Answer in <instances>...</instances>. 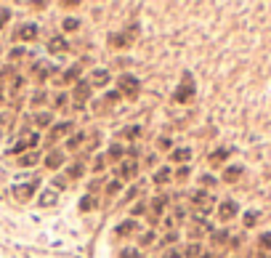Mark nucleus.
Here are the masks:
<instances>
[{
	"label": "nucleus",
	"instance_id": "1",
	"mask_svg": "<svg viewBox=\"0 0 271 258\" xmlns=\"http://www.w3.org/2000/svg\"><path fill=\"white\" fill-rule=\"evenodd\" d=\"M117 86H120V93H122V96H128V99H136V96H138V91H141V83H138V77H136V75L117 77Z\"/></svg>",
	"mask_w": 271,
	"mask_h": 258
},
{
	"label": "nucleus",
	"instance_id": "2",
	"mask_svg": "<svg viewBox=\"0 0 271 258\" xmlns=\"http://www.w3.org/2000/svg\"><path fill=\"white\" fill-rule=\"evenodd\" d=\"M191 96H194V80H191V75H184V80H181L178 91L173 93V99H176L178 104H184V102H189Z\"/></svg>",
	"mask_w": 271,
	"mask_h": 258
},
{
	"label": "nucleus",
	"instance_id": "3",
	"mask_svg": "<svg viewBox=\"0 0 271 258\" xmlns=\"http://www.w3.org/2000/svg\"><path fill=\"white\" fill-rule=\"evenodd\" d=\"M37 35H40V27H37V24H19V27H16V32H14V40L30 43V40H35Z\"/></svg>",
	"mask_w": 271,
	"mask_h": 258
},
{
	"label": "nucleus",
	"instance_id": "4",
	"mask_svg": "<svg viewBox=\"0 0 271 258\" xmlns=\"http://www.w3.org/2000/svg\"><path fill=\"white\" fill-rule=\"evenodd\" d=\"M37 184L40 181H27V184H21V187H14V197L19 200V203H27V200L37 192Z\"/></svg>",
	"mask_w": 271,
	"mask_h": 258
},
{
	"label": "nucleus",
	"instance_id": "5",
	"mask_svg": "<svg viewBox=\"0 0 271 258\" xmlns=\"http://www.w3.org/2000/svg\"><path fill=\"white\" fill-rule=\"evenodd\" d=\"M72 128H75V125H72L69 120H64V122H56V125H53V131L48 133V144H56L61 136H69V133H72Z\"/></svg>",
	"mask_w": 271,
	"mask_h": 258
},
{
	"label": "nucleus",
	"instance_id": "6",
	"mask_svg": "<svg viewBox=\"0 0 271 258\" xmlns=\"http://www.w3.org/2000/svg\"><path fill=\"white\" fill-rule=\"evenodd\" d=\"M90 91H93V88H90V83L88 80H77V86H75V93H72V99H77V102H88V96H90Z\"/></svg>",
	"mask_w": 271,
	"mask_h": 258
},
{
	"label": "nucleus",
	"instance_id": "7",
	"mask_svg": "<svg viewBox=\"0 0 271 258\" xmlns=\"http://www.w3.org/2000/svg\"><path fill=\"white\" fill-rule=\"evenodd\" d=\"M61 162H64V152H61V149H53V152L45 157V168H48V171H59Z\"/></svg>",
	"mask_w": 271,
	"mask_h": 258
},
{
	"label": "nucleus",
	"instance_id": "8",
	"mask_svg": "<svg viewBox=\"0 0 271 258\" xmlns=\"http://www.w3.org/2000/svg\"><path fill=\"white\" fill-rule=\"evenodd\" d=\"M80 72H83V64H72L69 67V69H67L64 72V75H61V86H69V83H77V75H80Z\"/></svg>",
	"mask_w": 271,
	"mask_h": 258
},
{
	"label": "nucleus",
	"instance_id": "9",
	"mask_svg": "<svg viewBox=\"0 0 271 258\" xmlns=\"http://www.w3.org/2000/svg\"><path fill=\"white\" fill-rule=\"evenodd\" d=\"M90 88H101V86H106V83H109V72L106 69H96L93 75H90Z\"/></svg>",
	"mask_w": 271,
	"mask_h": 258
},
{
	"label": "nucleus",
	"instance_id": "10",
	"mask_svg": "<svg viewBox=\"0 0 271 258\" xmlns=\"http://www.w3.org/2000/svg\"><path fill=\"white\" fill-rule=\"evenodd\" d=\"M117 173H120L122 178H133L136 173H138V165H136L133 160H122V165L117 168Z\"/></svg>",
	"mask_w": 271,
	"mask_h": 258
},
{
	"label": "nucleus",
	"instance_id": "11",
	"mask_svg": "<svg viewBox=\"0 0 271 258\" xmlns=\"http://www.w3.org/2000/svg\"><path fill=\"white\" fill-rule=\"evenodd\" d=\"M48 51L51 53H59V51H67V40H64V35H53L48 40Z\"/></svg>",
	"mask_w": 271,
	"mask_h": 258
},
{
	"label": "nucleus",
	"instance_id": "12",
	"mask_svg": "<svg viewBox=\"0 0 271 258\" xmlns=\"http://www.w3.org/2000/svg\"><path fill=\"white\" fill-rule=\"evenodd\" d=\"M56 200H59V194H56V192H51V189H43L40 197H37V203H40V207H51V205H56Z\"/></svg>",
	"mask_w": 271,
	"mask_h": 258
},
{
	"label": "nucleus",
	"instance_id": "13",
	"mask_svg": "<svg viewBox=\"0 0 271 258\" xmlns=\"http://www.w3.org/2000/svg\"><path fill=\"white\" fill-rule=\"evenodd\" d=\"M218 216H221V221H229V218L237 216V205L234 203H221V207H218Z\"/></svg>",
	"mask_w": 271,
	"mask_h": 258
},
{
	"label": "nucleus",
	"instance_id": "14",
	"mask_svg": "<svg viewBox=\"0 0 271 258\" xmlns=\"http://www.w3.org/2000/svg\"><path fill=\"white\" fill-rule=\"evenodd\" d=\"M191 160V149H173L170 152V162H186Z\"/></svg>",
	"mask_w": 271,
	"mask_h": 258
},
{
	"label": "nucleus",
	"instance_id": "15",
	"mask_svg": "<svg viewBox=\"0 0 271 258\" xmlns=\"http://www.w3.org/2000/svg\"><path fill=\"white\" fill-rule=\"evenodd\" d=\"M173 178V171H170V165L168 168H162V171H157L154 173V184H168Z\"/></svg>",
	"mask_w": 271,
	"mask_h": 258
},
{
	"label": "nucleus",
	"instance_id": "16",
	"mask_svg": "<svg viewBox=\"0 0 271 258\" xmlns=\"http://www.w3.org/2000/svg\"><path fill=\"white\" fill-rule=\"evenodd\" d=\"M136 226H138V224H136L133 218H131V221H122L120 226H117V234H120V237H125V234H133Z\"/></svg>",
	"mask_w": 271,
	"mask_h": 258
},
{
	"label": "nucleus",
	"instance_id": "17",
	"mask_svg": "<svg viewBox=\"0 0 271 258\" xmlns=\"http://www.w3.org/2000/svg\"><path fill=\"white\" fill-rule=\"evenodd\" d=\"M109 43H112V46H115V48H122V46H131V43H133V35H125V32H122V35H120V37H109Z\"/></svg>",
	"mask_w": 271,
	"mask_h": 258
},
{
	"label": "nucleus",
	"instance_id": "18",
	"mask_svg": "<svg viewBox=\"0 0 271 258\" xmlns=\"http://www.w3.org/2000/svg\"><path fill=\"white\" fill-rule=\"evenodd\" d=\"M80 210H83V213L96 210V197H93V194H85V197L80 200Z\"/></svg>",
	"mask_w": 271,
	"mask_h": 258
},
{
	"label": "nucleus",
	"instance_id": "19",
	"mask_svg": "<svg viewBox=\"0 0 271 258\" xmlns=\"http://www.w3.org/2000/svg\"><path fill=\"white\" fill-rule=\"evenodd\" d=\"M51 120H53V117H51V112H37V115H35V125L37 128H48Z\"/></svg>",
	"mask_w": 271,
	"mask_h": 258
},
{
	"label": "nucleus",
	"instance_id": "20",
	"mask_svg": "<svg viewBox=\"0 0 271 258\" xmlns=\"http://www.w3.org/2000/svg\"><path fill=\"white\" fill-rule=\"evenodd\" d=\"M83 173H85V162H77V165H72L69 171L64 173V176H67V178H80Z\"/></svg>",
	"mask_w": 271,
	"mask_h": 258
},
{
	"label": "nucleus",
	"instance_id": "21",
	"mask_svg": "<svg viewBox=\"0 0 271 258\" xmlns=\"http://www.w3.org/2000/svg\"><path fill=\"white\" fill-rule=\"evenodd\" d=\"M165 203H168L165 194H162V197H157V200H152V213H154V216H160V213L165 210Z\"/></svg>",
	"mask_w": 271,
	"mask_h": 258
},
{
	"label": "nucleus",
	"instance_id": "22",
	"mask_svg": "<svg viewBox=\"0 0 271 258\" xmlns=\"http://www.w3.org/2000/svg\"><path fill=\"white\" fill-rule=\"evenodd\" d=\"M35 162H37V155H21L19 157V165L21 168H32Z\"/></svg>",
	"mask_w": 271,
	"mask_h": 258
},
{
	"label": "nucleus",
	"instance_id": "23",
	"mask_svg": "<svg viewBox=\"0 0 271 258\" xmlns=\"http://www.w3.org/2000/svg\"><path fill=\"white\" fill-rule=\"evenodd\" d=\"M32 72H35V77H37V80H45V75H48V64H40V61H37V64H35V69H32Z\"/></svg>",
	"mask_w": 271,
	"mask_h": 258
},
{
	"label": "nucleus",
	"instance_id": "24",
	"mask_svg": "<svg viewBox=\"0 0 271 258\" xmlns=\"http://www.w3.org/2000/svg\"><path fill=\"white\" fill-rule=\"evenodd\" d=\"M120 189H122V181H109V187H106L104 192H106V197H115Z\"/></svg>",
	"mask_w": 271,
	"mask_h": 258
},
{
	"label": "nucleus",
	"instance_id": "25",
	"mask_svg": "<svg viewBox=\"0 0 271 258\" xmlns=\"http://www.w3.org/2000/svg\"><path fill=\"white\" fill-rule=\"evenodd\" d=\"M83 141H85V133H77V136H72V138H69V144H67V149H77Z\"/></svg>",
	"mask_w": 271,
	"mask_h": 258
},
{
	"label": "nucleus",
	"instance_id": "26",
	"mask_svg": "<svg viewBox=\"0 0 271 258\" xmlns=\"http://www.w3.org/2000/svg\"><path fill=\"white\" fill-rule=\"evenodd\" d=\"M239 173H242V168H229V171L223 173V178L226 181H234V178H239Z\"/></svg>",
	"mask_w": 271,
	"mask_h": 258
},
{
	"label": "nucleus",
	"instance_id": "27",
	"mask_svg": "<svg viewBox=\"0 0 271 258\" xmlns=\"http://www.w3.org/2000/svg\"><path fill=\"white\" fill-rule=\"evenodd\" d=\"M45 102V91H35V93H32V104H35V106H40Z\"/></svg>",
	"mask_w": 271,
	"mask_h": 258
},
{
	"label": "nucleus",
	"instance_id": "28",
	"mask_svg": "<svg viewBox=\"0 0 271 258\" xmlns=\"http://www.w3.org/2000/svg\"><path fill=\"white\" fill-rule=\"evenodd\" d=\"M8 19H11V11L8 8H0V27L8 24Z\"/></svg>",
	"mask_w": 271,
	"mask_h": 258
},
{
	"label": "nucleus",
	"instance_id": "29",
	"mask_svg": "<svg viewBox=\"0 0 271 258\" xmlns=\"http://www.w3.org/2000/svg\"><path fill=\"white\" fill-rule=\"evenodd\" d=\"M226 157V152L221 149V152H216V155H210V165H221V160Z\"/></svg>",
	"mask_w": 271,
	"mask_h": 258
},
{
	"label": "nucleus",
	"instance_id": "30",
	"mask_svg": "<svg viewBox=\"0 0 271 258\" xmlns=\"http://www.w3.org/2000/svg\"><path fill=\"white\" fill-rule=\"evenodd\" d=\"M120 258H138V250H136V248H128V250H120Z\"/></svg>",
	"mask_w": 271,
	"mask_h": 258
},
{
	"label": "nucleus",
	"instance_id": "31",
	"mask_svg": "<svg viewBox=\"0 0 271 258\" xmlns=\"http://www.w3.org/2000/svg\"><path fill=\"white\" fill-rule=\"evenodd\" d=\"M117 157H122V147H112V149H109V157H106V160H117Z\"/></svg>",
	"mask_w": 271,
	"mask_h": 258
},
{
	"label": "nucleus",
	"instance_id": "32",
	"mask_svg": "<svg viewBox=\"0 0 271 258\" xmlns=\"http://www.w3.org/2000/svg\"><path fill=\"white\" fill-rule=\"evenodd\" d=\"M67 181H69V178H67V176H59V178H56V189H67V187H69V184H67Z\"/></svg>",
	"mask_w": 271,
	"mask_h": 258
},
{
	"label": "nucleus",
	"instance_id": "33",
	"mask_svg": "<svg viewBox=\"0 0 271 258\" xmlns=\"http://www.w3.org/2000/svg\"><path fill=\"white\" fill-rule=\"evenodd\" d=\"M77 27H80L77 19H64V30H77Z\"/></svg>",
	"mask_w": 271,
	"mask_h": 258
},
{
	"label": "nucleus",
	"instance_id": "34",
	"mask_svg": "<svg viewBox=\"0 0 271 258\" xmlns=\"http://www.w3.org/2000/svg\"><path fill=\"white\" fill-rule=\"evenodd\" d=\"M200 256V245H191L189 250H186V258H197Z\"/></svg>",
	"mask_w": 271,
	"mask_h": 258
},
{
	"label": "nucleus",
	"instance_id": "35",
	"mask_svg": "<svg viewBox=\"0 0 271 258\" xmlns=\"http://www.w3.org/2000/svg\"><path fill=\"white\" fill-rule=\"evenodd\" d=\"M162 258H181V253L176 248H170V250H165V256H162Z\"/></svg>",
	"mask_w": 271,
	"mask_h": 258
},
{
	"label": "nucleus",
	"instance_id": "36",
	"mask_svg": "<svg viewBox=\"0 0 271 258\" xmlns=\"http://www.w3.org/2000/svg\"><path fill=\"white\" fill-rule=\"evenodd\" d=\"M168 147H173V141H170L168 136H162V138H160V149H168Z\"/></svg>",
	"mask_w": 271,
	"mask_h": 258
},
{
	"label": "nucleus",
	"instance_id": "37",
	"mask_svg": "<svg viewBox=\"0 0 271 258\" xmlns=\"http://www.w3.org/2000/svg\"><path fill=\"white\" fill-rule=\"evenodd\" d=\"M21 56H24V48H14L11 51V59H21Z\"/></svg>",
	"mask_w": 271,
	"mask_h": 258
},
{
	"label": "nucleus",
	"instance_id": "38",
	"mask_svg": "<svg viewBox=\"0 0 271 258\" xmlns=\"http://www.w3.org/2000/svg\"><path fill=\"white\" fill-rule=\"evenodd\" d=\"M186 176H189V168H181V171L176 173V178H178V181H181V178H186Z\"/></svg>",
	"mask_w": 271,
	"mask_h": 258
},
{
	"label": "nucleus",
	"instance_id": "39",
	"mask_svg": "<svg viewBox=\"0 0 271 258\" xmlns=\"http://www.w3.org/2000/svg\"><path fill=\"white\" fill-rule=\"evenodd\" d=\"M202 184H205V187H210V184H216V178H210V176H202Z\"/></svg>",
	"mask_w": 271,
	"mask_h": 258
},
{
	"label": "nucleus",
	"instance_id": "40",
	"mask_svg": "<svg viewBox=\"0 0 271 258\" xmlns=\"http://www.w3.org/2000/svg\"><path fill=\"white\" fill-rule=\"evenodd\" d=\"M144 210H146L144 205H136V207H133V216H141V213H144Z\"/></svg>",
	"mask_w": 271,
	"mask_h": 258
},
{
	"label": "nucleus",
	"instance_id": "41",
	"mask_svg": "<svg viewBox=\"0 0 271 258\" xmlns=\"http://www.w3.org/2000/svg\"><path fill=\"white\" fill-rule=\"evenodd\" d=\"M64 102H67V96H64V93H59V96H56V106H61Z\"/></svg>",
	"mask_w": 271,
	"mask_h": 258
},
{
	"label": "nucleus",
	"instance_id": "42",
	"mask_svg": "<svg viewBox=\"0 0 271 258\" xmlns=\"http://www.w3.org/2000/svg\"><path fill=\"white\" fill-rule=\"evenodd\" d=\"M0 99H3V93H0Z\"/></svg>",
	"mask_w": 271,
	"mask_h": 258
}]
</instances>
